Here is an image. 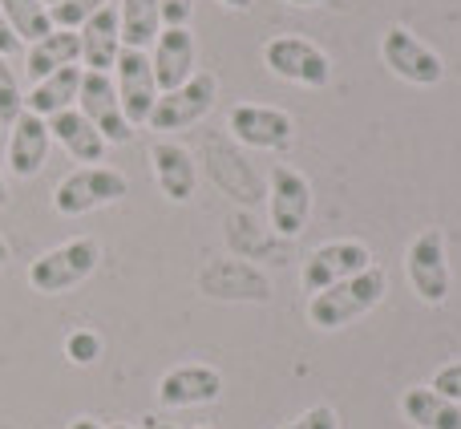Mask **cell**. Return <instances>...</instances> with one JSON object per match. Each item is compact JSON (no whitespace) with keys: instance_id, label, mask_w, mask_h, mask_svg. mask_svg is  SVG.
Returning a JSON list of instances; mask_svg holds the SVG:
<instances>
[{"instance_id":"13","label":"cell","mask_w":461,"mask_h":429,"mask_svg":"<svg viewBox=\"0 0 461 429\" xmlns=\"http://www.w3.org/2000/svg\"><path fill=\"white\" fill-rule=\"evenodd\" d=\"M223 397V373L211 365H178L158 381V401L167 409H194Z\"/></svg>"},{"instance_id":"11","label":"cell","mask_w":461,"mask_h":429,"mask_svg":"<svg viewBox=\"0 0 461 429\" xmlns=\"http://www.w3.org/2000/svg\"><path fill=\"white\" fill-rule=\"evenodd\" d=\"M113 89H118L122 114H126L130 126H146L150 122V110L158 102V81H154L150 69V53L142 49H122L118 65H113Z\"/></svg>"},{"instance_id":"21","label":"cell","mask_w":461,"mask_h":429,"mask_svg":"<svg viewBox=\"0 0 461 429\" xmlns=\"http://www.w3.org/2000/svg\"><path fill=\"white\" fill-rule=\"evenodd\" d=\"M401 414L405 422H413L417 429H461V406L449 397H441L429 385H413L401 397Z\"/></svg>"},{"instance_id":"19","label":"cell","mask_w":461,"mask_h":429,"mask_svg":"<svg viewBox=\"0 0 461 429\" xmlns=\"http://www.w3.org/2000/svg\"><path fill=\"white\" fill-rule=\"evenodd\" d=\"M77 89H81V65H65V69L41 78L37 86L24 94V110L49 122V118H57V114L77 105Z\"/></svg>"},{"instance_id":"1","label":"cell","mask_w":461,"mask_h":429,"mask_svg":"<svg viewBox=\"0 0 461 429\" xmlns=\"http://www.w3.org/2000/svg\"><path fill=\"white\" fill-rule=\"evenodd\" d=\"M384 292H389V271L381 263H373L360 276H348L340 284L324 288V292L308 296V320L320 333H336V328L360 320L365 312H373L384 300Z\"/></svg>"},{"instance_id":"29","label":"cell","mask_w":461,"mask_h":429,"mask_svg":"<svg viewBox=\"0 0 461 429\" xmlns=\"http://www.w3.org/2000/svg\"><path fill=\"white\" fill-rule=\"evenodd\" d=\"M158 8H162V29H186L194 0H158Z\"/></svg>"},{"instance_id":"22","label":"cell","mask_w":461,"mask_h":429,"mask_svg":"<svg viewBox=\"0 0 461 429\" xmlns=\"http://www.w3.org/2000/svg\"><path fill=\"white\" fill-rule=\"evenodd\" d=\"M118 32L122 49H150L162 32V8L158 0H118Z\"/></svg>"},{"instance_id":"28","label":"cell","mask_w":461,"mask_h":429,"mask_svg":"<svg viewBox=\"0 0 461 429\" xmlns=\"http://www.w3.org/2000/svg\"><path fill=\"white\" fill-rule=\"evenodd\" d=\"M429 389H438L441 397H449V401H457V406H461V361H449V365H441L438 373H433Z\"/></svg>"},{"instance_id":"9","label":"cell","mask_w":461,"mask_h":429,"mask_svg":"<svg viewBox=\"0 0 461 429\" xmlns=\"http://www.w3.org/2000/svg\"><path fill=\"white\" fill-rule=\"evenodd\" d=\"M267 219L279 239H295L312 219V183L292 167H271L267 175Z\"/></svg>"},{"instance_id":"15","label":"cell","mask_w":461,"mask_h":429,"mask_svg":"<svg viewBox=\"0 0 461 429\" xmlns=\"http://www.w3.org/2000/svg\"><path fill=\"white\" fill-rule=\"evenodd\" d=\"M49 122L24 110L8 126V175L13 178H37L49 162Z\"/></svg>"},{"instance_id":"7","label":"cell","mask_w":461,"mask_h":429,"mask_svg":"<svg viewBox=\"0 0 461 429\" xmlns=\"http://www.w3.org/2000/svg\"><path fill=\"white\" fill-rule=\"evenodd\" d=\"M215 94H219V78L215 73H194L186 86L167 89L158 94L150 110V130H162V134H175V130H191L215 110Z\"/></svg>"},{"instance_id":"27","label":"cell","mask_w":461,"mask_h":429,"mask_svg":"<svg viewBox=\"0 0 461 429\" xmlns=\"http://www.w3.org/2000/svg\"><path fill=\"white\" fill-rule=\"evenodd\" d=\"M284 429H340V414L332 406H312L308 414H300L295 422H287Z\"/></svg>"},{"instance_id":"20","label":"cell","mask_w":461,"mask_h":429,"mask_svg":"<svg viewBox=\"0 0 461 429\" xmlns=\"http://www.w3.org/2000/svg\"><path fill=\"white\" fill-rule=\"evenodd\" d=\"M77 61H81V37L69 29H53L49 37L29 45V53H24V73H29L32 86H37L41 78L65 69V65H77Z\"/></svg>"},{"instance_id":"31","label":"cell","mask_w":461,"mask_h":429,"mask_svg":"<svg viewBox=\"0 0 461 429\" xmlns=\"http://www.w3.org/2000/svg\"><path fill=\"white\" fill-rule=\"evenodd\" d=\"M69 429H102V422H97V417H73Z\"/></svg>"},{"instance_id":"34","label":"cell","mask_w":461,"mask_h":429,"mask_svg":"<svg viewBox=\"0 0 461 429\" xmlns=\"http://www.w3.org/2000/svg\"><path fill=\"white\" fill-rule=\"evenodd\" d=\"M8 260H13V247H8V239L5 235H0V268H5V263Z\"/></svg>"},{"instance_id":"37","label":"cell","mask_w":461,"mask_h":429,"mask_svg":"<svg viewBox=\"0 0 461 429\" xmlns=\"http://www.w3.org/2000/svg\"><path fill=\"white\" fill-rule=\"evenodd\" d=\"M45 5H49V8H53V5H57V0H45Z\"/></svg>"},{"instance_id":"10","label":"cell","mask_w":461,"mask_h":429,"mask_svg":"<svg viewBox=\"0 0 461 429\" xmlns=\"http://www.w3.org/2000/svg\"><path fill=\"white\" fill-rule=\"evenodd\" d=\"M365 268H373V251H368L360 239H328L320 243L316 251L303 260V271H300V284L303 292H324V288L340 284L348 276H360Z\"/></svg>"},{"instance_id":"23","label":"cell","mask_w":461,"mask_h":429,"mask_svg":"<svg viewBox=\"0 0 461 429\" xmlns=\"http://www.w3.org/2000/svg\"><path fill=\"white\" fill-rule=\"evenodd\" d=\"M0 13L8 16L13 32L21 41H41L53 32V16H49V5L45 0H0Z\"/></svg>"},{"instance_id":"30","label":"cell","mask_w":461,"mask_h":429,"mask_svg":"<svg viewBox=\"0 0 461 429\" xmlns=\"http://www.w3.org/2000/svg\"><path fill=\"white\" fill-rule=\"evenodd\" d=\"M21 45H24V41L16 37V32H13V24H8V16L0 13V57H13Z\"/></svg>"},{"instance_id":"16","label":"cell","mask_w":461,"mask_h":429,"mask_svg":"<svg viewBox=\"0 0 461 429\" xmlns=\"http://www.w3.org/2000/svg\"><path fill=\"white\" fill-rule=\"evenodd\" d=\"M150 162H154L158 191L167 195L170 203H191L194 199V191H199V162H194V154L186 151V146L162 138V142L150 146Z\"/></svg>"},{"instance_id":"24","label":"cell","mask_w":461,"mask_h":429,"mask_svg":"<svg viewBox=\"0 0 461 429\" xmlns=\"http://www.w3.org/2000/svg\"><path fill=\"white\" fill-rule=\"evenodd\" d=\"M21 114H24L21 81H16V69L8 65V57H0V126H13Z\"/></svg>"},{"instance_id":"26","label":"cell","mask_w":461,"mask_h":429,"mask_svg":"<svg viewBox=\"0 0 461 429\" xmlns=\"http://www.w3.org/2000/svg\"><path fill=\"white\" fill-rule=\"evenodd\" d=\"M65 357H69L73 365H94V361L102 357V336L89 333V328L69 333V341H65Z\"/></svg>"},{"instance_id":"17","label":"cell","mask_w":461,"mask_h":429,"mask_svg":"<svg viewBox=\"0 0 461 429\" xmlns=\"http://www.w3.org/2000/svg\"><path fill=\"white\" fill-rule=\"evenodd\" d=\"M49 138H53L73 162H81V167H97V162L105 159V151H110V142L97 134L94 122H89L77 105L57 114V118H49Z\"/></svg>"},{"instance_id":"14","label":"cell","mask_w":461,"mask_h":429,"mask_svg":"<svg viewBox=\"0 0 461 429\" xmlns=\"http://www.w3.org/2000/svg\"><path fill=\"white\" fill-rule=\"evenodd\" d=\"M150 69L154 81H158V94L167 89H178L194 78V32L191 24L186 29H162L158 41L150 45Z\"/></svg>"},{"instance_id":"2","label":"cell","mask_w":461,"mask_h":429,"mask_svg":"<svg viewBox=\"0 0 461 429\" xmlns=\"http://www.w3.org/2000/svg\"><path fill=\"white\" fill-rule=\"evenodd\" d=\"M97 263H102V243L94 235L69 239V243L49 247L45 255L29 263V288L41 296H61L69 288L86 284L97 271Z\"/></svg>"},{"instance_id":"38","label":"cell","mask_w":461,"mask_h":429,"mask_svg":"<svg viewBox=\"0 0 461 429\" xmlns=\"http://www.w3.org/2000/svg\"><path fill=\"white\" fill-rule=\"evenodd\" d=\"M194 429H211V425H194Z\"/></svg>"},{"instance_id":"8","label":"cell","mask_w":461,"mask_h":429,"mask_svg":"<svg viewBox=\"0 0 461 429\" xmlns=\"http://www.w3.org/2000/svg\"><path fill=\"white\" fill-rule=\"evenodd\" d=\"M227 134L255 151H287L295 142V118L279 105L239 102L227 114Z\"/></svg>"},{"instance_id":"32","label":"cell","mask_w":461,"mask_h":429,"mask_svg":"<svg viewBox=\"0 0 461 429\" xmlns=\"http://www.w3.org/2000/svg\"><path fill=\"white\" fill-rule=\"evenodd\" d=\"M223 8H230V13H247L251 8V0H219Z\"/></svg>"},{"instance_id":"25","label":"cell","mask_w":461,"mask_h":429,"mask_svg":"<svg viewBox=\"0 0 461 429\" xmlns=\"http://www.w3.org/2000/svg\"><path fill=\"white\" fill-rule=\"evenodd\" d=\"M105 5H110V0H57V5L49 8V16H53V29L77 32L81 24H86L94 13H102Z\"/></svg>"},{"instance_id":"5","label":"cell","mask_w":461,"mask_h":429,"mask_svg":"<svg viewBox=\"0 0 461 429\" xmlns=\"http://www.w3.org/2000/svg\"><path fill=\"white\" fill-rule=\"evenodd\" d=\"M405 276L413 284V292L421 296L425 304H446L449 288H454V276H449V251H446V231L441 227H425L413 235L405 251Z\"/></svg>"},{"instance_id":"6","label":"cell","mask_w":461,"mask_h":429,"mask_svg":"<svg viewBox=\"0 0 461 429\" xmlns=\"http://www.w3.org/2000/svg\"><path fill=\"white\" fill-rule=\"evenodd\" d=\"M381 61L393 78L409 81V86H438L446 78V61L438 49H429L413 29L405 24H389L381 32Z\"/></svg>"},{"instance_id":"12","label":"cell","mask_w":461,"mask_h":429,"mask_svg":"<svg viewBox=\"0 0 461 429\" xmlns=\"http://www.w3.org/2000/svg\"><path fill=\"white\" fill-rule=\"evenodd\" d=\"M77 110L94 122V130L113 146H126L134 138V126L126 122L118 102V89H113L110 73H94V69H81V89H77Z\"/></svg>"},{"instance_id":"35","label":"cell","mask_w":461,"mask_h":429,"mask_svg":"<svg viewBox=\"0 0 461 429\" xmlns=\"http://www.w3.org/2000/svg\"><path fill=\"white\" fill-rule=\"evenodd\" d=\"M0 207H8V183H5V170H0Z\"/></svg>"},{"instance_id":"3","label":"cell","mask_w":461,"mask_h":429,"mask_svg":"<svg viewBox=\"0 0 461 429\" xmlns=\"http://www.w3.org/2000/svg\"><path fill=\"white\" fill-rule=\"evenodd\" d=\"M130 195V178L122 175L118 167H77L57 183L53 191V211L65 214V219H77V214L113 207Z\"/></svg>"},{"instance_id":"36","label":"cell","mask_w":461,"mask_h":429,"mask_svg":"<svg viewBox=\"0 0 461 429\" xmlns=\"http://www.w3.org/2000/svg\"><path fill=\"white\" fill-rule=\"evenodd\" d=\"M110 429H130V425H110Z\"/></svg>"},{"instance_id":"4","label":"cell","mask_w":461,"mask_h":429,"mask_svg":"<svg viewBox=\"0 0 461 429\" xmlns=\"http://www.w3.org/2000/svg\"><path fill=\"white\" fill-rule=\"evenodd\" d=\"M263 65L276 73L279 81H292L303 89H328L332 86V61L328 53L308 37H271L263 45Z\"/></svg>"},{"instance_id":"33","label":"cell","mask_w":461,"mask_h":429,"mask_svg":"<svg viewBox=\"0 0 461 429\" xmlns=\"http://www.w3.org/2000/svg\"><path fill=\"white\" fill-rule=\"evenodd\" d=\"M284 5H292V8H320V5H328V0H284Z\"/></svg>"},{"instance_id":"18","label":"cell","mask_w":461,"mask_h":429,"mask_svg":"<svg viewBox=\"0 0 461 429\" xmlns=\"http://www.w3.org/2000/svg\"><path fill=\"white\" fill-rule=\"evenodd\" d=\"M81 65L94 73H110L122 53V32H118V8L105 5L81 24Z\"/></svg>"}]
</instances>
